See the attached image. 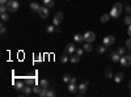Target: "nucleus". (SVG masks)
Here are the masks:
<instances>
[{
	"mask_svg": "<svg viewBox=\"0 0 131 97\" xmlns=\"http://www.w3.org/2000/svg\"><path fill=\"white\" fill-rule=\"evenodd\" d=\"M80 59H81V56L80 55H77V54H75V55H72L71 54V56H70V60H71V63H79L80 62Z\"/></svg>",
	"mask_w": 131,
	"mask_h": 97,
	"instance_id": "10",
	"label": "nucleus"
},
{
	"mask_svg": "<svg viewBox=\"0 0 131 97\" xmlns=\"http://www.w3.org/2000/svg\"><path fill=\"white\" fill-rule=\"evenodd\" d=\"M41 90H42V88L39 87V85H34V87H33V92L36 94H39V93H41Z\"/></svg>",
	"mask_w": 131,
	"mask_h": 97,
	"instance_id": "24",
	"label": "nucleus"
},
{
	"mask_svg": "<svg viewBox=\"0 0 131 97\" xmlns=\"http://www.w3.org/2000/svg\"><path fill=\"white\" fill-rule=\"evenodd\" d=\"M114 42H115V38L113 36H106L104 38V45H105V46H111Z\"/></svg>",
	"mask_w": 131,
	"mask_h": 97,
	"instance_id": "7",
	"label": "nucleus"
},
{
	"mask_svg": "<svg viewBox=\"0 0 131 97\" xmlns=\"http://www.w3.org/2000/svg\"><path fill=\"white\" fill-rule=\"evenodd\" d=\"M0 32H2V34H5L7 29H5V26H4V25H2V30H0Z\"/></svg>",
	"mask_w": 131,
	"mask_h": 97,
	"instance_id": "37",
	"label": "nucleus"
},
{
	"mask_svg": "<svg viewBox=\"0 0 131 97\" xmlns=\"http://www.w3.org/2000/svg\"><path fill=\"white\" fill-rule=\"evenodd\" d=\"M25 83L28 84V85H33V84H36V80H34V79H26V80H25Z\"/></svg>",
	"mask_w": 131,
	"mask_h": 97,
	"instance_id": "28",
	"label": "nucleus"
},
{
	"mask_svg": "<svg viewBox=\"0 0 131 97\" xmlns=\"http://www.w3.org/2000/svg\"><path fill=\"white\" fill-rule=\"evenodd\" d=\"M38 15L42 17V19H47V16H49V8L47 7H41L38 11Z\"/></svg>",
	"mask_w": 131,
	"mask_h": 97,
	"instance_id": "6",
	"label": "nucleus"
},
{
	"mask_svg": "<svg viewBox=\"0 0 131 97\" xmlns=\"http://www.w3.org/2000/svg\"><path fill=\"white\" fill-rule=\"evenodd\" d=\"M8 19H9V15H8L7 12L2 13V20H3V21H8Z\"/></svg>",
	"mask_w": 131,
	"mask_h": 97,
	"instance_id": "29",
	"label": "nucleus"
},
{
	"mask_svg": "<svg viewBox=\"0 0 131 97\" xmlns=\"http://www.w3.org/2000/svg\"><path fill=\"white\" fill-rule=\"evenodd\" d=\"M122 4L121 3H115L114 5H113V8H111V11H110V16L111 17H114V19H118L119 17V15L122 13Z\"/></svg>",
	"mask_w": 131,
	"mask_h": 97,
	"instance_id": "1",
	"label": "nucleus"
},
{
	"mask_svg": "<svg viewBox=\"0 0 131 97\" xmlns=\"http://www.w3.org/2000/svg\"><path fill=\"white\" fill-rule=\"evenodd\" d=\"M46 94H47V88H42V90H41V93H39V96H41V97H46Z\"/></svg>",
	"mask_w": 131,
	"mask_h": 97,
	"instance_id": "31",
	"label": "nucleus"
},
{
	"mask_svg": "<svg viewBox=\"0 0 131 97\" xmlns=\"http://www.w3.org/2000/svg\"><path fill=\"white\" fill-rule=\"evenodd\" d=\"M94 39H96V34L93 32H90V30L85 32V34H84V41L85 42H90V43H92Z\"/></svg>",
	"mask_w": 131,
	"mask_h": 97,
	"instance_id": "3",
	"label": "nucleus"
},
{
	"mask_svg": "<svg viewBox=\"0 0 131 97\" xmlns=\"http://www.w3.org/2000/svg\"><path fill=\"white\" fill-rule=\"evenodd\" d=\"M46 32H47L49 34L54 33V32H55V25H54V24H53V25H49V26L46 28Z\"/></svg>",
	"mask_w": 131,
	"mask_h": 97,
	"instance_id": "23",
	"label": "nucleus"
},
{
	"mask_svg": "<svg viewBox=\"0 0 131 97\" xmlns=\"http://www.w3.org/2000/svg\"><path fill=\"white\" fill-rule=\"evenodd\" d=\"M75 53L77 54V55H83V53H84V49H76V51H75Z\"/></svg>",
	"mask_w": 131,
	"mask_h": 97,
	"instance_id": "35",
	"label": "nucleus"
},
{
	"mask_svg": "<svg viewBox=\"0 0 131 97\" xmlns=\"http://www.w3.org/2000/svg\"><path fill=\"white\" fill-rule=\"evenodd\" d=\"M39 8H41V5H39L38 3H36V2H33V3L30 4V9L34 11V12H38Z\"/></svg>",
	"mask_w": 131,
	"mask_h": 97,
	"instance_id": "13",
	"label": "nucleus"
},
{
	"mask_svg": "<svg viewBox=\"0 0 131 97\" xmlns=\"http://www.w3.org/2000/svg\"><path fill=\"white\" fill-rule=\"evenodd\" d=\"M83 49H84V51H87V53H90L92 49H93V46H92V43H90V42H85L83 45Z\"/></svg>",
	"mask_w": 131,
	"mask_h": 97,
	"instance_id": "11",
	"label": "nucleus"
},
{
	"mask_svg": "<svg viewBox=\"0 0 131 97\" xmlns=\"http://www.w3.org/2000/svg\"><path fill=\"white\" fill-rule=\"evenodd\" d=\"M126 11H127V12H128V13H131V5H128V7L126 8Z\"/></svg>",
	"mask_w": 131,
	"mask_h": 97,
	"instance_id": "40",
	"label": "nucleus"
},
{
	"mask_svg": "<svg viewBox=\"0 0 131 97\" xmlns=\"http://www.w3.org/2000/svg\"><path fill=\"white\" fill-rule=\"evenodd\" d=\"M46 96H47V97H54V96H55V92H54L53 89H49V88H47V94H46Z\"/></svg>",
	"mask_w": 131,
	"mask_h": 97,
	"instance_id": "30",
	"label": "nucleus"
},
{
	"mask_svg": "<svg viewBox=\"0 0 131 97\" xmlns=\"http://www.w3.org/2000/svg\"><path fill=\"white\" fill-rule=\"evenodd\" d=\"M119 59H121V55L118 54V51H115V53H111V60L113 62H119Z\"/></svg>",
	"mask_w": 131,
	"mask_h": 97,
	"instance_id": "16",
	"label": "nucleus"
},
{
	"mask_svg": "<svg viewBox=\"0 0 131 97\" xmlns=\"http://www.w3.org/2000/svg\"><path fill=\"white\" fill-rule=\"evenodd\" d=\"M119 62H121V64L123 66V67H127V66H130L131 64V55H122L121 56V59H119Z\"/></svg>",
	"mask_w": 131,
	"mask_h": 97,
	"instance_id": "4",
	"label": "nucleus"
},
{
	"mask_svg": "<svg viewBox=\"0 0 131 97\" xmlns=\"http://www.w3.org/2000/svg\"><path fill=\"white\" fill-rule=\"evenodd\" d=\"M123 77H124L123 73L122 72H118V73H115V76H114V81L115 83H121L123 80Z\"/></svg>",
	"mask_w": 131,
	"mask_h": 97,
	"instance_id": "12",
	"label": "nucleus"
},
{
	"mask_svg": "<svg viewBox=\"0 0 131 97\" xmlns=\"http://www.w3.org/2000/svg\"><path fill=\"white\" fill-rule=\"evenodd\" d=\"M7 7H8V11H9V12L13 13V12H16V11L19 9L20 4H19V2H17V0H8Z\"/></svg>",
	"mask_w": 131,
	"mask_h": 97,
	"instance_id": "2",
	"label": "nucleus"
},
{
	"mask_svg": "<svg viewBox=\"0 0 131 97\" xmlns=\"http://www.w3.org/2000/svg\"><path fill=\"white\" fill-rule=\"evenodd\" d=\"M127 33H128V36L131 37V25L128 26V29H127Z\"/></svg>",
	"mask_w": 131,
	"mask_h": 97,
	"instance_id": "39",
	"label": "nucleus"
},
{
	"mask_svg": "<svg viewBox=\"0 0 131 97\" xmlns=\"http://www.w3.org/2000/svg\"><path fill=\"white\" fill-rule=\"evenodd\" d=\"M124 24H126V25H131V16L128 15V16H126V17H124Z\"/></svg>",
	"mask_w": 131,
	"mask_h": 97,
	"instance_id": "26",
	"label": "nucleus"
},
{
	"mask_svg": "<svg viewBox=\"0 0 131 97\" xmlns=\"http://www.w3.org/2000/svg\"><path fill=\"white\" fill-rule=\"evenodd\" d=\"M73 39H75V42H83L84 36H81V34H75V36H73Z\"/></svg>",
	"mask_w": 131,
	"mask_h": 97,
	"instance_id": "20",
	"label": "nucleus"
},
{
	"mask_svg": "<svg viewBox=\"0 0 131 97\" xmlns=\"http://www.w3.org/2000/svg\"><path fill=\"white\" fill-rule=\"evenodd\" d=\"M39 87L41 88H49V81L42 79V80H39Z\"/></svg>",
	"mask_w": 131,
	"mask_h": 97,
	"instance_id": "21",
	"label": "nucleus"
},
{
	"mask_svg": "<svg viewBox=\"0 0 131 97\" xmlns=\"http://www.w3.org/2000/svg\"><path fill=\"white\" fill-rule=\"evenodd\" d=\"M43 4H45V7H47V8H53L55 5L54 0H43Z\"/></svg>",
	"mask_w": 131,
	"mask_h": 97,
	"instance_id": "14",
	"label": "nucleus"
},
{
	"mask_svg": "<svg viewBox=\"0 0 131 97\" xmlns=\"http://www.w3.org/2000/svg\"><path fill=\"white\" fill-rule=\"evenodd\" d=\"M7 9H8V7H7V4H2V5H0V12H2V13H4V12H7Z\"/></svg>",
	"mask_w": 131,
	"mask_h": 97,
	"instance_id": "27",
	"label": "nucleus"
},
{
	"mask_svg": "<svg viewBox=\"0 0 131 97\" xmlns=\"http://www.w3.org/2000/svg\"><path fill=\"white\" fill-rule=\"evenodd\" d=\"M15 87H16V89L17 90H22V88H24V83L22 81H15Z\"/></svg>",
	"mask_w": 131,
	"mask_h": 97,
	"instance_id": "19",
	"label": "nucleus"
},
{
	"mask_svg": "<svg viewBox=\"0 0 131 97\" xmlns=\"http://www.w3.org/2000/svg\"><path fill=\"white\" fill-rule=\"evenodd\" d=\"M128 87H130V88H131V81H130V84H128Z\"/></svg>",
	"mask_w": 131,
	"mask_h": 97,
	"instance_id": "42",
	"label": "nucleus"
},
{
	"mask_svg": "<svg viewBox=\"0 0 131 97\" xmlns=\"http://www.w3.org/2000/svg\"><path fill=\"white\" fill-rule=\"evenodd\" d=\"M105 76H106V77H109V79H110V77H113L111 71H110V70H106V71H105Z\"/></svg>",
	"mask_w": 131,
	"mask_h": 97,
	"instance_id": "34",
	"label": "nucleus"
},
{
	"mask_svg": "<svg viewBox=\"0 0 131 97\" xmlns=\"http://www.w3.org/2000/svg\"><path fill=\"white\" fill-rule=\"evenodd\" d=\"M64 51H66L67 54H72V53H75V51H76V46L73 43H68L67 46H66V50Z\"/></svg>",
	"mask_w": 131,
	"mask_h": 97,
	"instance_id": "9",
	"label": "nucleus"
},
{
	"mask_svg": "<svg viewBox=\"0 0 131 97\" xmlns=\"http://www.w3.org/2000/svg\"><path fill=\"white\" fill-rule=\"evenodd\" d=\"M32 92H33V88H30V85H28V87H24V88H22V93H24L25 96L30 94Z\"/></svg>",
	"mask_w": 131,
	"mask_h": 97,
	"instance_id": "15",
	"label": "nucleus"
},
{
	"mask_svg": "<svg viewBox=\"0 0 131 97\" xmlns=\"http://www.w3.org/2000/svg\"><path fill=\"white\" fill-rule=\"evenodd\" d=\"M88 81H85V83H83V84H80L77 87V90H79V94L80 96H83V94H85V90H87V87H88Z\"/></svg>",
	"mask_w": 131,
	"mask_h": 97,
	"instance_id": "8",
	"label": "nucleus"
},
{
	"mask_svg": "<svg viewBox=\"0 0 131 97\" xmlns=\"http://www.w3.org/2000/svg\"><path fill=\"white\" fill-rule=\"evenodd\" d=\"M68 60H70V56H68V54L64 51V54L60 56V62H62V63H67Z\"/></svg>",
	"mask_w": 131,
	"mask_h": 97,
	"instance_id": "18",
	"label": "nucleus"
},
{
	"mask_svg": "<svg viewBox=\"0 0 131 97\" xmlns=\"http://www.w3.org/2000/svg\"><path fill=\"white\" fill-rule=\"evenodd\" d=\"M130 96H131V93H130Z\"/></svg>",
	"mask_w": 131,
	"mask_h": 97,
	"instance_id": "43",
	"label": "nucleus"
},
{
	"mask_svg": "<svg viewBox=\"0 0 131 97\" xmlns=\"http://www.w3.org/2000/svg\"><path fill=\"white\" fill-rule=\"evenodd\" d=\"M124 53H126V49H124V47H119V49H118V54L121 55V56L124 55Z\"/></svg>",
	"mask_w": 131,
	"mask_h": 97,
	"instance_id": "32",
	"label": "nucleus"
},
{
	"mask_svg": "<svg viewBox=\"0 0 131 97\" xmlns=\"http://www.w3.org/2000/svg\"><path fill=\"white\" fill-rule=\"evenodd\" d=\"M70 83H72V84H76V77H71ZM70 83H68V84H70Z\"/></svg>",
	"mask_w": 131,
	"mask_h": 97,
	"instance_id": "38",
	"label": "nucleus"
},
{
	"mask_svg": "<svg viewBox=\"0 0 131 97\" xmlns=\"http://www.w3.org/2000/svg\"><path fill=\"white\" fill-rule=\"evenodd\" d=\"M106 47H107V46H105V45H104V46H102V45H101V46H98L97 51H98V53H100V54H104V53H105V51H106Z\"/></svg>",
	"mask_w": 131,
	"mask_h": 97,
	"instance_id": "25",
	"label": "nucleus"
},
{
	"mask_svg": "<svg viewBox=\"0 0 131 97\" xmlns=\"http://www.w3.org/2000/svg\"><path fill=\"white\" fill-rule=\"evenodd\" d=\"M71 77H72V76H70V75H68V73H66V75L63 76V80H64L66 83H70V80H71Z\"/></svg>",
	"mask_w": 131,
	"mask_h": 97,
	"instance_id": "33",
	"label": "nucleus"
},
{
	"mask_svg": "<svg viewBox=\"0 0 131 97\" xmlns=\"http://www.w3.org/2000/svg\"><path fill=\"white\" fill-rule=\"evenodd\" d=\"M62 20H63V13H62V12H58V13L54 16V19H53V24H54L55 26H59L60 22H62Z\"/></svg>",
	"mask_w": 131,
	"mask_h": 97,
	"instance_id": "5",
	"label": "nucleus"
},
{
	"mask_svg": "<svg viewBox=\"0 0 131 97\" xmlns=\"http://www.w3.org/2000/svg\"><path fill=\"white\" fill-rule=\"evenodd\" d=\"M110 17H111L110 13H105V15H102V16H101V19H100V20H101V22H107V21L110 20Z\"/></svg>",
	"mask_w": 131,
	"mask_h": 97,
	"instance_id": "17",
	"label": "nucleus"
},
{
	"mask_svg": "<svg viewBox=\"0 0 131 97\" xmlns=\"http://www.w3.org/2000/svg\"><path fill=\"white\" fill-rule=\"evenodd\" d=\"M68 90H70L71 93H75L76 90H77V87L75 84H72V83H70V85H68Z\"/></svg>",
	"mask_w": 131,
	"mask_h": 97,
	"instance_id": "22",
	"label": "nucleus"
},
{
	"mask_svg": "<svg viewBox=\"0 0 131 97\" xmlns=\"http://www.w3.org/2000/svg\"><path fill=\"white\" fill-rule=\"evenodd\" d=\"M126 46H127V47L131 50V38H128L127 41H126Z\"/></svg>",
	"mask_w": 131,
	"mask_h": 97,
	"instance_id": "36",
	"label": "nucleus"
},
{
	"mask_svg": "<svg viewBox=\"0 0 131 97\" xmlns=\"http://www.w3.org/2000/svg\"><path fill=\"white\" fill-rule=\"evenodd\" d=\"M0 3H2V4H7L8 0H0Z\"/></svg>",
	"mask_w": 131,
	"mask_h": 97,
	"instance_id": "41",
	"label": "nucleus"
}]
</instances>
